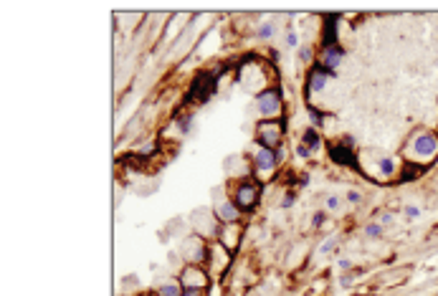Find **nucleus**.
I'll return each mask as SVG.
<instances>
[{
    "label": "nucleus",
    "mask_w": 438,
    "mask_h": 296,
    "mask_svg": "<svg viewBox=\"0 0 438 296\" xmlns=\"http://www.w3.org/2000/svg\"><path fill=\"white\" fill-rule=\"evenodd\" d=\"M279 139H282V129L274 127V121H264V124H258V142L264 145V149L279 147Z\"/></svg>",
    "instance_id": "obj_1"
},
{
    "label": "nucleus",
    "mask_w": 438,
    "mask_h": 296,
    "mask_svg": "<svg viewBox=\"0 0 438 296\" xmlns=\"http://www.w3.org/2000/svg\"><path fill=\"white\" fill-rule=\"evenodd\" d=\"M413 152L420 154V157H431V154L438 152V137L436 134H420L413 142Z\"/></svg>",
    "instance_id": "obj_2"
},
{
    "label": "nucleus",
    "mask_w": 438,
    "mask_h": 296,
    "mask_svg": "<svg viewBox=\"0 0 438 296\" xmlns=\"http://www.w3.org/2000/svg\"><path fill=\"white\" fill-rule=\"evenodd\" d=\"M256 200H258V187H253L251 182H243L236 193V205L243 207V210H249V207L256 205Z\"/></svg>",
    "instance_id": "obj_3"
},
{
    "label": "nucleus",
    "mask_w": 438,
    "mask_h": 296,
    "mask_svg": "<svg viewBox=\"0 0 438 296\" xmlns=\"http://www.w3.org/2000/svg\"><path fill=\"white\" fill-rule=\"evenodd\" d=\"M180 284H183L185 289H203V286L208 284V276H205L200 268H195V266H188V268L183 271Z\"/></svg>",
    "instance_id": "obj_4"
},
{
    "label": "nucleus",
    "mask_w": 438,
    "mask_h": 296,
    "mask_svg": "<svg viewBox=\"0 0 438 296\" xmlns=\"http://www.w3.org/2000/svg\"><path fill=\"white\" fill-rule=\"evenodd\" d=\"M258 109H261V114L274 117V114L282 112V99H279L276 91H264L258 96Z\"/></svg>",
    "instance_id": "obj_5"
},
{
    "label": "nucleus",
    "mask_w": 438,
    "mask_h": 296,
    "mask_svg": "<svg viewBox=\"0 0 438 296\" xmlns=\"http://www.w3.org/2000/svg\"><path fill=\"white\" fill-rule=\"evenodd\" d=\"M210 86H213V79H210L208 74H200V76L195 79V84H192L190 96H195L198 101H203V99L208 96V91H210Z\"/></svg>",
    "instance_id": "obj_6"
},
{
    "label": "nucleus",
    "mask_w": 438,
    "mask_h": 296,
    "mask_svg": "<svg viewBox=\"0 0 438 296\" xmlns=\"http://www.w3.org/2000/svg\"><path fill=\"white\" fill-rule=\"evenodd\" d=\"M342 59H344V54H342V48H337V46H329L327 51H324V56H322V66L324 68H337L340 63H342Z\"/></svg>",
    "instance_id": "obj_7"
},
{
    "label": "nucleus",
    "mask_w": 438,
    "mask_h": 296,
    "mask_svg": "<svg viewBox=\"0 0 438 296\" xmlns=\"http://www.w3.org/2000/svg\"><path fill=\"white\" fill-rule=\"evenodd\" d=\"M329 154H332V160L340 162V165H349V162H352V149H349V142H344V145H332Z\"/></svg>",
    "instance_id": "obj_8"
},
{
    "label": "nucleus",
    "mask_w": 438,
    "mask_h": 296,
    "mask_svg": "<svg viewBox=\"0 0 438 296\" xmlns=\"http://www.w3.org/2000/svg\"><path fill=\"white\" fill-rule=\"evenodd\" d=\"M276 157H279V154H276L274 149H261V152L256 154V167H258V170H271V167L276 165Z\"/></svg>",
    "instance_id": "obj_9"
},
{
    "label": "nucleus",
    "mask_w": 438,
    "mask_h": 296,
    "mask_svg": "<svg viewBox=\"0 0 438 296\" xmlns=\"http://www.w3.org/2000/svg\"><path fill=\"white\" fill-rule=\"evenodd\" d=\"M327 81H329V74L322 71V68H317V71L309 74V89L319 91V89H324V86H327Z\"/></svg>",
    "instance_id": "obj_10"
},
{
    "label": "nucleus",
    "mask_w": 438,
    "mask_h": 296,
    "mask_svg": "<svg viewBox=\"0 0 438 296\" xmlns=\"http://www.w3.org/2000/svg\"><path fill=\"white\" fill-rule=\"evenodd\" d=\"M335 33H337V18L335 15H327V21H324V43H327V48L332 46V41H335Z\"/></svg>",
    "instance_id": "obj_11"
},
{
    "label": "nucleus",
    "mask_w": 438,
    "mask_h": 296,
    "mask_svg": "<svg viewBox=\"0 0 438 296\" xmlns=\"http://www.w3.org/2000/svg\"><path fill=\"white\" fill-rule=\"evenodd\" d=\"M220 215H223V220H225V223H233V220L238 218L236 205H233V203H225V205L220 207Z\"/></svg>",
    "instance_id": "obj_12"
},
{
    "label": "nucleus",
    "mask_w": 438,
    "mask_h": 296,
    "mask_svg": "<svg viewBox=\"0 0 438 296\" xmlns=\"http://www.w3.org/2000/svg\"><path fill=\"white\" fill-rule=\"evenodd\" d=\"M160 296H183V294H180V286H178V284H165V286L160 289Z\"/></svg>",
    "instance_id": "obj_13"
},
{
    "label": "nucleus",
    "mask_w": 438,
    "mask_h": 296,
    "mask_svg": "<svg viewBox=\"0 0 438 296\" xmlns=\"http://www.w3.org/2000/svg\"><path fill=\"white\" fill-rule=\"evenodd\" d=\"M304 142H307L312 149H317V147H319V134L314 132V129H309V132L304 134Z\"/></svg>",
    "instance_id": "obj_14"
},
{
    "label": "nucleus",
    "mask_w": 438,
    "mask_h": 296,
    "mask_svg": "<svg viewBox=\"0 0 438 296\" xmlns=\"http://www.w3.org/2000/svg\"><path fill=\"white\" fill-rule=\"evenodd\" d=\"M418 172H420V167H415V165H408V167H406V172H403V175H400V180H403V182H408L413 175H418Z\"/></svg>",
    "instance_id": "obj_15"
},
{
    "label": "nucleus",
    "mask_w": 438,
    "mask_h": 296,
    "mask_svg": "<svg viewBox=\"0 0 438 296\" xmlns=\"http://www.w3.org/2000/svg\"><path fill=\"white\" fill-rule=\"evenodd\" d=\"M380 170L385 172V175H390V172L395 170V165H393V160H382V162H380Z\"/></svg>",
    "instance_id": "obj_16"
},
{
    "label": "nucleus",
    "mask_w": 438,
    "mask_h": 296,
    "mask_svg": "<svg viewBox=\"0 0 438 296\" xmlns=\"http://www.w3.org/2000/svg\"><path fill=\"white\" fill-rule=\"evenodd\" d=\"M271 33H274V26H264V28H258V36H261V38H269Z\"/></svg>",
    "instance_id": "obj_17"
},
{
    "label": "nucleus",
    "mask_w": 438,
    "mask_h": 296,
    "mask_svg": "<svg viewBox=\"0 0 438 296\" xmlns=\"http://www.w3.org/2000/svg\"><path fill=\"white\" fill-rule=\"evenodd\" d=\"M380 233H382L380 225H367V236H380Z\"/></svg>",
    "instance_id": "obj_18"
},
{
    "label": "nucleus",
    "mask_w": 438,
    "mask_h": 296,
    "mask_svg": "<svg viewBox=\"0 0 438 296\" xmlns=\"http://www.w3.org/2000/svg\"><path fill=\"white\" fill-rule=\"evenodd\" d=\"M406 215H408V218H415V215H418V207H408Z\"/></svg>",
    "instance_id": "obj_19"
},
{
    "label": "nucleus",
    "mask_w": 438,
    "mask_h": 296,
    "mask_svg": "<svg viewBox=\"0 0 438 296\" xmlns=\"http://www.w3.org/2000/svg\"><path fill=\"white\" fill-rule=\"evenodd\" d=\"M327 205H329V207H337V205H340V200H337V198H329V203H327Z\"/></svg>",
    "instance_id": "obj_20"
},
{
    "label": "nucleus",
    "mask_w": 438,
    "mask_h": 296,
    "mask_svg": "<svg viewBox=\"0 0 438 296\" xmlns=\"http://www.w3.org/2000/svg\"><path fill=\"white\" fill-rule=\"evenodd\" d=\"M322 223H324V215H322V213H319V215H317V218H314V225H322Z\"/></svg>",
    "instance_id": "obj_21"
},
{
    "label": "nucleus",
    "mask_w": 438,
    "mask_h": 296,
    "mask_svg": "<svg viewBox=\"0 0 438 296\" xmlns=\"http://www.w3.org/2000/svg\"><path fill=\"white\" fill-rule=\"evenodd\" d=\"M286 43H289V46H296V36H294V33H291V36L286 38Z\"/></svg>",
    "instance_id": "obj_22"
},
{
    "label": "nucleus",
    "mask_w": 438,
    "mask_h": 296,
    "mask_svg": "<svg viewBox=\"0 0 438 296\" xmlns=\"http://www.w3.org/2000/svg\"><path fill=\"white\" fill-rule=\"evenodd\" d=\"M183 296H198L195 291H188V294H183Z\"/></svg>",
    "instance_id": "obj_23"
}]
</instances>
